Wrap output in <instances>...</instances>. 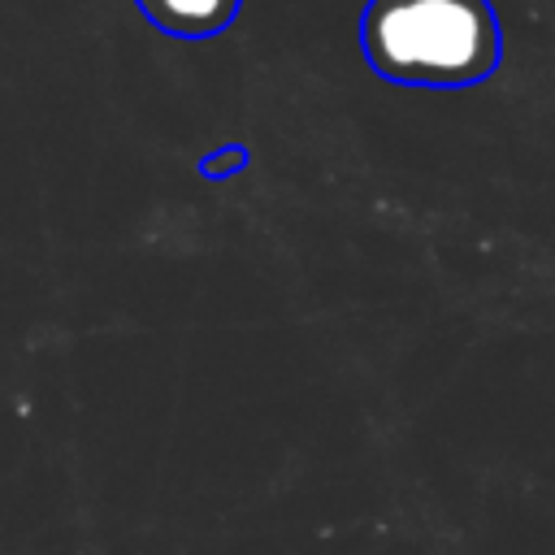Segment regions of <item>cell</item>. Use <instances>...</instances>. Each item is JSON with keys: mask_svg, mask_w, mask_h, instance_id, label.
Segmentation results:
<instances>
[{"mask_svg": "<svg viewBox=\"0 0 555 555\" xmlns=\"http://www.w3.org/2000/svg\"><path fill=\"white\" fill-rule=\"evenodd\" d=\"M251 165V152L243 147V143H221V147H212L208 156H199V178H234V173H243Z\"/></svg>", "mask_w": 555, "mask_h": 555, "instance_id": "obj_3", "label": "cell"}, {"mask_svg": "<svg viewBox=\"0 0 555 555\" xmlns=\"http://www.w3.org/2000/svg\"><path fill=\"white\" fill-rule=\"evenodd\" d=\"M360 48L377 78L425 91H464L503 61L490 0H364Z\"/></svg>", "mask_w": 555, "mask_h": 555, "instance_id": "obj_1", "label": "cell"}, {"mask_svg": "<svg viewBox=\"0 0 555 555\" xmlns=\"http://www.w3.org/2000/svg\"><path fill=\"white\" fill-rule=\"evenodd\" d=\"M134 4L160 35L173 39H212L243 9V0H134Z\"/></svg>", "mask_w": 555, "mask_h": 555, "instance_id": "obj_2", "label": "cell"}]
</instances>
